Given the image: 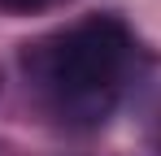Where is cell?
Masks as SVG:
<instances>
[{"mask_svg":"<svg viewBox=\"0 0 161 156\" xmlns=\"http://www.w3.org/2000/svg\"><path fill=\"white\" fill-rule=\"evenodd\" d=\"M131 61V35L109 13L70 26L65 35L26 48L31 78L53 96V104L83 126L105 122Z\"/></svg>","mask_w":161,"mask_h":156,"instance_id":"1","label":"cell"},{"mask_svg":"<svg viewBox=\"0 0 161 156\" xmlns=\"http://www.w3.org/2000/svg\"><path fill=\"white\" fill-rule=\"evenodd\" d=\"M4 9H13V13H35V9H48V4H57V0H0Z\"/></svg>","mask_w":161,"mask_h":156,"instance_id":"2","label":"cell"}]
</instances>
